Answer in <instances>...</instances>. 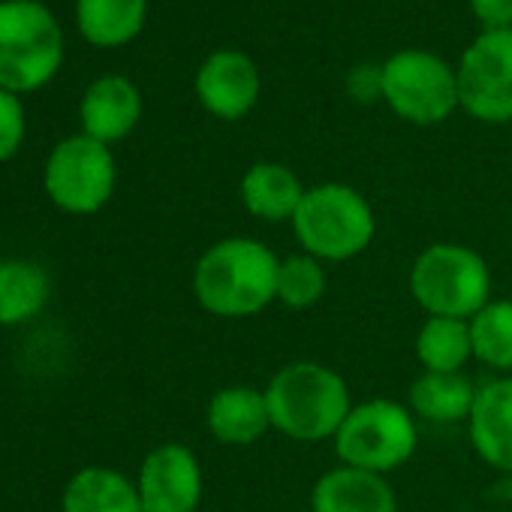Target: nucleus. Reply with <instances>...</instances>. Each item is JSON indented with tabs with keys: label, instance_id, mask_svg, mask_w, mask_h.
<instances>
[{
	"label": "nucleus",
	"instance_id": "obj_1",
	"mask_svg": "<svg viewBox=\"0 0 512 512\" xmlns=\"http://www.w3.org/2000/svg\"><path fill=\"white\" fill-rule=\"evenodd\" d=\"M278 256L260 238L229 235L214 241L193 269V296L220 320H247L275 302Z\"/></svg>",
	"mask_w": 512,
	"mask_h": 512
},
{
	"label": "nucleus",
	"instance_id": "obj_2",
	"mask_svg": "<svg viewBox=\"0 0 512 512\" xmlns=\"http://www.w3.org/2000/svg\"><path fill=\"white\" fill-rule=\"evenodd\" d=\"M272 431L296 443L335 440L353 410L347 380L323 362H290L266 386Z\"/></svg>",
	"mask_w": 512,
	"mask_h": 512
},
{
	"label": "nucleus",
	"instance_id": "obj_3",
	"mask_svg": "<svg viewBox=\"0 0 512 512\" xmlns=\"http://www.w3.org/2000/svg\"><path fill=\"white\" fill-rule=\"evenodd\" d=\"M296 241L320 263H347L365 253L377 235L371 202L350 184L326 181L305 190L293 217Z\"/></svg>",
	"mask_w": 512,
	"mask_h": 512
},
{
	"label": "nucleus",
	"instance_id": "obj_4",
	"mask_svg": "<svg viewBox=\"0 0 512 512\" xmlns=\"http://www.w3.org/2000/svg\"><path fill=\"white\" fill-rule=\"evenodd\" d=\"M410 293L428 317L473 320L491 302V269L479 250L437 241L413 260Z\"/></svg>",
	"mask_w": 512,
	"mask_h": 512
},
{
	"label": "nucleus",
	"instance_id": "obj_5",
	"mask_svg": "<svg viewBox=\"0 0 512 512\" xmlns=\"http://www.w3.org/2000/svg\"><path fill=\"white\" fill-rule=\"evenodd\" d=\"M64 64V34L40 0H0V88L31 94Z\"/></svg>",
	"mask_w": 512,
	"mask_h": 512
},
{
	"label": "nucleus",
	"instance_id": "obj_6",
	"mask_svg": "<svg viewBox=\"0 0 512 512\" xmlns=\"http://www.w3.org/2000/svg\"><path fill=\"white\" fill-rule=\"evenodd\" d=\"M332 443L341 464L386 476L413 458L419 446V428L407 404L371 398L353 404Z\"/></svg>",
	"mask_w": 512,
	"mask_h": 512
},
{
	"label": "nucleus",
	"instance_id": "obj_7",
	"mask_svg": "<svg viewBox=\"0 0 512 512\" xmlns=\"http://www.w3.org/2000/svg\"><path fill=\"white\" fill-rule=\"evenodd\" d=\"M383 100L410 124L431 127L446 121L458 106V73L422 49L395 52L383 64Z\"/></svg>",
	"mask_w": 512,
	"mask_h": 512
},
{
	"label": "nucleus",
	"instance_id": "obj_8",
	"mask_svg": "<svg viewBox=\"0 0 512 512\" xmlns=\"http://www.w3.org/2000/svg\"><path fill=\"white\" fill-rule=\"evenodd\" d=\"M115 157L109 145L79 133L55 145L46 160V193L67 214H97L115 193Z\"/></svg>",
	"mask_w": 512,
	"mask_h": 512
},
{
	"label": "nucleus",
	"instance_id": "obj_9",
	"mask_svg": "<svg viewBox=\"0 0 512 512\" xmlns=\"http://www.w3.org/2000/svg\"><path fill=\"white\" fill-rule=\"evenodd\" d=\"M461 109L485 124L512 121V28L482 31L458 64Z\"/></svg>",
	"mask_w": 512,
	"mask_h": 512
},
{
	"label": "nucleus",
	"instance_id": "obj_10",
	"mask_svg": "<svg viewBox=\"0 0 512 512\" xmlns=\"http://www.w3.org/2000/svg\"><path fill=\"white\" fill-rule=\"evenodd\" d=\"M136 488L145 512H196L202 503V464L184 443L151 449L139 467Z\"/></svg>",
	"mask_w": 512,
	"mask_h": 512
},
{
	"label": "nucleus",
	"instance_id": "obj_11",
	"mask_svg": "<svg viewBox=\"0 0 512 512\" xmlns=\"http://www.w3.org/2000/svg\"><path fill=\"white\" fill-rule=\"evenodd\" d=\"M196 97L214 118L238 121L260 100V70L244 52H214L196 73Z\"/></svg>",
	"mask_w": 512,
	"mask_h": 512
},
{
	"label": "nucleus",
	"instance_id": "obj_12",
	"mask_svg": "<svg viewBox=\"0 0 512 512\" xmlns=\"http://www.w3.org/2000/svg\"><path fill=\"white\" fill-rule=\"evenodd\" d=\"M467 437L479 461L512 476V374L479 386L467 419Z\"/></svg>",
	"mask_w": 512,
	"mask_h": 512
},
{
	"label": "nucleus",
	"instance_id": "obj_13",
	"mask_svg": "<svg viewBox=\"0 0 512 512\" xmlns=\"http://www.w3.org/2000/svg\"><path fill=\"white\" fill-rule=\"evenodd\" d=\"M208 434L223 446H253L272 431L266 389L256 386H223L205 407Z\"/></svg>",
	"mask_w": 512,
	"mask_h": 512
},
{
	"label": "nucleus",
	"instance_id": "obj_14",
	"mask_svg": "<svg viewBox=\"0 0 512 512\" xmlns=\"http://www.w3.org/2000/svg\"><path fill=\"white\" fill-rule=\"evenodd\" d=\"M82 130L85 136L112 145L133 133V127L142 118V94L139 88L124 76H103L97 79L79 106Z\"/></svg>",
	"mask_w": 512,
	"mask_h": 512
},
{
	"label": "nucleus",
	"instance_id": "obj_15",
	"mask_svg": "<svg viewBox=\"0 0 512 512\" xmlns=\"http://www.w3.org/2000/svg\"><path fill=\"white\" fill-rule=\"evenodd\" d=\"M311 512H398V497L386 476L338 464L317 479Z\"/></svg>",
	"mask_w": 512,
	"mask_h": 512
},
{
	"label": "nucleus",
	"instance_id": "obj_16",
	"mask_svg": "<svg viewBox=\"0 0 512 512\" xmlns=\"http://www.w3.org/2000/svg\"><path fill=\"white\" fill-rule=\"evenodd\" d=\"M305 190L299 175L284 166V163H253L244 178H241V205L250 217L256 220H266V223H284L296 217L302 199H305Z\"/></svg>",
	"mask_w": 512,
	"mask_h": 512
},
{
	"label": "nucleus",
	"instance_id": "obj_17",
	"mask_svg": "<svg viewBox=\"0 0 512 512\" xmlns=\"http://www.w3.org/2000/svg\"><path fill=\"white\" fill-rule=\"evenodd\" d=\"M479 386L464 374H434L422 371L407 392V407L416 419L434 422V425H455L467 422L470 410L476 404Z\"/></svg>",
	"mask_w": 512,
	"mask_h": 512
},
{
	"label": "nucleus",
	"instance_id": "obj_18",
	"mask_svg": "<svg viewBox=\"0 0 512 512\" xmlns=\"http://www.w3.org/2000/svg\"><path fill=\"white\" fill-rule=\"evenodd\" d=\"M64 512H145L139 488L112 467H85L64 488Z\"/></svg>",
	"mask_w": 512,
	"mask_h": 512
},
{
	"label": "nucleus",
	"instance_id": "obj_19",
	"mask_svg": "<svg viewBox=\"0 0 512 512\" xmlns=\"http://www.w3.org/2000/svg\"><path fill=\"white\" fill-rule=\"evenodd\" d=\"M148 16V0H76V22L88 43L115 49L130 43Z\"/></svg>",
	"mask_w": 512,
	"mask_h": 512
},
{
	"label": "nucleus",
	"instance_id": "obj_20",
	"mask_svg": "<svg viewBox=\"0 0 512 512\" xmlns=\"http://www.w3.org/2000/svg\"><path fill=\"white\" fill-rule=\"evenodd\" d=\"M52 293V281L43 266L31 260L0 263V326H22L34 320Z\"/></svg>",
	"mask_w": 512,
	"mask_h": 512
},
{
	"label": "nucleus",
	"instance_id": "obj_21",
	"mask_svg": "<svg viewBox=\"0 0 512 512\" xmlns=\"http://www.w3.org/2000/svg\"><path fill=\"white\" fill-rule=\"evenodd\" d=\"M416 359L422 371L434 374H458L473 359L470 320L452 317H428L416 335Z\"/></svg>",
	"mask_w": 512,
	"mask_h": 512
},
{
	"label": "nucleus",
	"instance_id": "obj_22",
	"mask_svg": "<svg viewBox=\"0 0 512 512\" xmlns=\"http://www.w3.org/2000/svg\"><path fill=\"white\" fill-rule=\"evenodd\" d=\"M473 359L497 377L512 374V299H491L473 320Z\"/></svg>",
	"mask_w": 512,
	"mask_h": 512
},
{
	"label": "nucleus",
	"instance_id": "obj_23",
	"mask_svg": "<svg viewBox=\"0 0 512 512\" xmlns=\"http://www.w3.org/2000/svg\"><path fill=\"white\" fill-rule=\"evenodd\" d=\"M326 269L311 253H293L278 263V284H275V302L290 311H308L326 296Z\"/></svg>",
	"mask_w": 512,
	"mask_h": 512
},
{
	"label": "nucleus",
	"instance_id": "obj_24",
	"mask_svg": "<svg viewBox=\"0 0 512 512\" xmlns=\"http://www.w3.org/2000/svg\"><path fill=\"white\" fill-rule=\"evenodd\" d=\"M25 139V109L19 94L0 88V163L16 157Z\"/></svg>",
	"mask_w": 512,
	"mask_h": 512
},
{
	"label": "nucleus",
	"instance_id": "obj_25",
	"mask_svg": "<svg viewBox=\"0 0 512 512\" xmlns=\"http://www.w3.org/2000/svg\"><path fill=\"white\" fill-rule=\"evenodd\" d=\"M347 94L356 103H374L383 97V64H356L347 76Z\"/></svg>",
	"mask_w": 512,
	"mask_h": 512
},
{
	"label": "nucleus",
	"instance_id": "obj_26",
	"mask_svg": "<svg viewBox=\"0 0 512 512\" xmlns=\"http://www.w3.org/2000/svg\"><path fill=\"white\" fill-rule=\"evenodd\" d=\"M473 16L485 25V31L512 28V0H470Z\"/></svg>",
	"mask_w": 512,
	"mask_h": 512
}]
</instances>
